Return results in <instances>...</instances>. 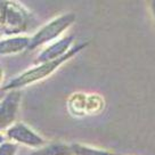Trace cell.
<instances>
[{
    "mask_svg": "<svg viewBox=\"0 0 155 155\" xmlns=\"http://www.w3.org/2000/svg\"><path fill=\"white\" fill-rule=\"evenodd\" d=\"M17 146L14 143H4L0 145V155H15Z\"/></svg>",
    "mask_w": 155,
    "mask_h": 155,
    "instance_id": "cell-10",
    "label": "cell"
},
{
    "mask_svg": "<svg viewBox=\"0 0 155 155\" xmlns=\"http://www.w3.org/2000/svg\"><path fill=\"white\" fill-rule=\"evenodd\" d=\"M4 140H5V138H4V136H2V135H0V145H1V144H4Z\"/></svg>",
    "mask_w": 155,
    "mask_h": 155,
    "instance_id": "cell-12",
    "label": "cell"
},
{
    "mask_svg": "<svg viewBox=\"0 0 155 155\" xmlns=\"http://www.w3.org/2000/svg\"><path fill=\"white\" fill-rule=\"evenodd\" d=\"M2 75H4L2 74V68H0V83H1V80H2Z\"/></svg>",
    "mask_w": 155,
    "mask_h": 155,
    "instance_id": "cell-14",
    "label": "cell"
},
{
    "mask_svg": "<svg viewBox=\"0 0 155 155\" xmlns=\"http://www.w3.org/2000/svg\"><path fill=\"white\" fill-rule=\"evenodd\" d=\"M21 102V92L17 90L6 94L0 102V130H4L15 121Z\"/></svg>",
    "mask_w": 155,
    "mask_h": 155,
    "instance_id": "cell-5",
    "label": "cell"
},
{
    "mask_svg": "<svg viewBox=\"0 0 155 155\" xmlns=\"http://www.w3.org/2000/svg\"><path fill=\"white\" fill-rule=\"evenodd\" d=\"M6 135L8 136L10 140L23 144V145L30 146V147H37L40 148L45 145V139L39 136L37 132H34L32 129H30L24 123H16L12 126L7 130Z\"/></svg>",
    "mask_w": 155,
    "mask_h": 155,
    "instance_id": "cell-4",
    "label": "cell"
},
{
    "mask_svg": "<svg viewBox=\"0 0 155 155\" xmlns=\"http://www.w3.org/2000/svg\"><path fill=\"white\" fill-rule=\"evenodd\" d=\"M4 97H5V91H2V90H1V91H0V99H2Z\"/></svg>",
    "mask_w": 155,
    "mask_h": 155,
    "instance_id": "cell-13",
    "label": "cell"
},
{
    "mask_svg": "<svg viewBox=\"0 0 155 155\" xmlns=\"http://www.w3.org/2000/svg\"><path fill=\"white\" fill-rule=\"evenodd\" d=\"M88 45H89V41H84V42H81V44L73 45V47L71 48V50H70L68 54H65L63 57L58 58V59H55V61H51V62L39 64L37 66H34V68H30L28 71H25V72L22 73L19 77L15 78L13 80H10L6 86L2 87L1 90H2V91H6V90L17 89V88L24 87V86H28L30 83L37 82V81H40V80H42L45 78L49 77V75H50L51 73L55 72L62 64H64L65 62H68V59H71L72 57H74L75 55H78V54L80 53L81 50H83L84 48H87Z\"/></svg>",
    "mask_w": 155,
    "mask_h": 155,
    "instance_id": "cell-1",
    "label": "cell"
},
{
    "mask_svg": "<svg viewBox=\"0 0 155 155\" xmlns=\"http://www.w3.org/2000/svg\"><path fill=\"white\" fill-rule=\"evenodd\" d=\"M150 14H152V17H153V19H154L155 22V0L150 2Z\"/></svg>",
    "mask_w": 155,
    "mask_h": 155,
    "instance_id": "cell-11",
    "label": "cell"
},
{
    "mask_svg": "<svg viewBox=\"0 0 155 155\" xmlns=\"http://www.w3.org/2000/svg\"><path fill=\"white\" fill-rule=\"evenodd\" d=\"M29 155H73L71 145L64 143H51L42 146Z\"/></svg>",
    "mask_w": 155,
    "mask_h": 155,
    "instance_id": "cell-8",
    "label": "cell"
},
{
    "mask_svg": "<svg viewBox=\"0 0 155 155\" xmlns=\"http://www.w3.org/2000/svg\"><path fill=\"white\" fill-rule=\"evenodd\" d=\"M30 39L28 37H14L0 41V55H13L28 50L30 46Z\"/></svg>",
    "mask_w": 155,
    "mask_h": 155,
    "instance_id": "cell-7",
    "label": "cell"
},
{
    "mask_svg": "<svg viewBox=\"0 0 155 155\" xmlns=\"http://www.w3.org/2000/svg\"><path fill=\"white\" fill-rule=\"evenodd\" d=\"M30 14L19 2L0 1V34L15 35L28 30Z\"/></svg>",
    "mask_w": 155,
    "mask_h": 155,
    "instance_id": "cell-2",
    "label": "cell"
},
{
    "mask_svg": "<svg viewBox=\"0 0 155 155\" xmlns=\"http://www.w3.org/2000/svg\"><path fill=\"white\" fill-rule=\"evenodd\" d=\"M71 150L73 155H117L116 153H113L110 150H99V148L89 147L81 144H71Z\"/></svg>",
    "mask_w": 155,
    "mask_h": 155,
    "instance_id": "cell-9",
    "label": "cell"
},
{
    "mask_svg": "<svg viewBox=\"0 0 155 155\" xmlns=\"http://www.w3.org/2000/svg\"><path fill=\"white\" fill-rule=\"evenodd\" d=\"M73 42H74L73 34L57 39L56 41H54L53 44H50L47 48H45L39 54V56L35 58V63H47V62H51V61L63 57L65 54H68L71 50V48L73 47Z\"/></svg>",
    "mask_w": 155,
    "mask_h": 155,
    "instance_id": "cell-6",
    "label": "cell"
},
{
    "mask_svg": "<svg viewBox=\"0 0 155 155\" xmlns=\"http://www.w3.org/2000/svg\"><path fill=\"white\" fill-rule=\"evenodd\" d=\"M74 22H75V14L73 13L59 15L56 18L51 19L39 30L33 37H31L28 50H33L39 46L56 41V39L62 33H64Z\"/></svg>",
    "mask_w": 155,
    "mask_h": 155,
    "instance_id": "cell-3",
    "label": "cell"
}]
</instances>
